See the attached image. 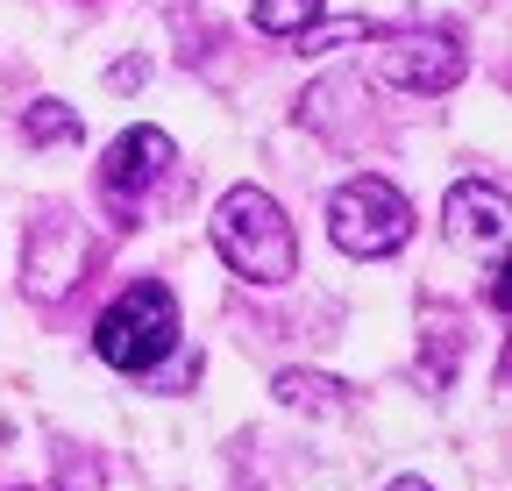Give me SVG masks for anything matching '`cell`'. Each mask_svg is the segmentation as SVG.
I'll use <instances>...</instances> for the list:
<instances>
[{"label": "cell", "mask_w": 512, "mask_h": 491, "mask_svg": "<svg viewBox=\"0 0 512 491\" xmlns=\"http://www.w3.org/2000/svg\"><path fill=\"white\" fill-rule=\"evenodd\" d=\"M320 8H328V0H256L249 22L264 29V36H299V29L320 22Z\"/></svg>", "instance_id": "obj_10"}, {"label": "cell", "mask_w": 512, "mask_h": 491, "mask_svg": "<svg viewBox=\"0 0 512 491\" xmlns=\"http://www.w3.org/2000/svg\"><path fill=\"white\" fill-rule=\"evenodd\" d=\"M22 491H29V484H22Z\"/></svg>", "instance_id": "obj_15"}, {"label": "cell", "mask_w": 512, "mask_h": 491, "mask_svg": "<svg viewBox=\"0 0 512 491\" xmlns=\"http://www.w3.org/2000/svg\"><path fill=\"white\" fill-rule=\"evenodd\" d=\"M271 399H278L285 413H313V420H335V413L356 406L342 378H320V371H278V378H271Z\"/></svg>", "instance_id": "obj_8"}, {"label": "cell", "mask_w": 512, "mask_h": 491, "mask_svg": "<svg viewBox=\"0 0 512 491\" xmlns=\"http://www.w3.org/2000/svg\"><path fill=\"white\" fill-rule=\"evenodd\" d=\"M505 221H512V207H505V186H491V178H456V186H448V200H441V228H448V242H456V250L498 257Z\"/></svg>", "instance_id": "obj_7"}, {"label": "cell", "mask_w": 512, "mask_h": 491, "mask_svg": "<svg viewBox=\"0 0 512 491\" xmlns=\"http://www.w3.org/2000/svg\"><path fill=\"white\" fill-rule=\"evenodd\" d=\"M86 136V114L64 107V100H29L22 107V143L29 150H57V143H79Z\"/></svg>", "instance_id": "obj_9"}, {"label": "cell", "mask_w": 512, "mask_h": 491, "mask_svg": "<svg viewBox=\"0 0 512 491\" xmlns=\"http://www.w3.org/2000/svg\"><path fill=\"white\" fill-rule=\"evenodd\" d=\"M384 491H434V484H427V477H392Z\"/></svg>", "instance_id": "obj_13"}, {"label": "cell", "mask_w": 512, "mask_h": 491, "mask_svg": "<svg viewBox=\"0 0 512 491\" xmlns=\"http://www.w3.org/2000/svg\"><path fill=\"white\" fill-rule=\"evenodd\" d=\"M143 79H150V72H143V57H121V65L107 72V86H114V93H128V86H143Z\"/></svg>", "instance_id": "obj_12"}, {"label": "cell", "mask_w": 512, "mask_h": 491, "mask_svg": "<svg viewBox=\"0 0 512 491\" xmlns=\"http://www.w3.org/2000/svg\"><path fill=\"white\" fill-rule=\"evenodd\" d=\"M178 349V299L171 285L157 278H136L107 314L93 321V356L107 363V371H128V378H143L157 371V363Z\"/></svg>", "instance_id": "obj_2"}, {"label": "cell", "mask_w": 512, "mask_h": 491, "mask_svg": "<svg viewBox=\"0 0 512 491\" xmlns=\"http://www.w3.org/2000/svg\"><path fill=\"white\" fill-rule=\"evenodd\" d=\"M79 264H86V235H79V221L72 214H36L29 221V235H22V285L36 292V299H64L79 285Z\"/></svg>", "instance_id": "obj_6"}, {"label": "cell", "mask_w": 512, "mask_h": 491, "mask_svg": "<svg viewBox=\"0 0 512 491\" xmlns=\"http://www.w3.org/2000/svg\"><path fill=\"white\" fill-rule=\"evenodd\" d=\"M0 442H8V420H0Z\"/></svg>", "instance_id": "obj_14"}, {"label": "cell", "mask_w": 512, "mask_h": 491, "mask_svg": "<svg viewBox=\"0 0 512 491\" xmlns=\"http://www.w3.org/2000/svg\"><path fill=\"white\" fill-rule=\"evenodd\" d=\"M178 164V143L157 129V121H136V129H121L100 157V200L121 214V221H136V200L164 186V171Z\"/></svg>", "instance_id": "obj_4"}, {"label": "cell", "mask_w": 512, "mask_h": 491, "mask_svg": "<svg viewBox=\"0 0 512 491\" xmlns=\"http://www.w3.org/2000/svg\"><path fill=\"white\" fill-rule=\"evenodd\" d=\"M328 235H335L342 257H363V264L399 257L406 242H413V207H406V193L392 186V178L363 171V178H349V186H335V200H328Z\"/></svg>", "instance_id": "obj_3"}, {"label": "cell", "mask_w": 512, "mask_h": 491, "mask_svg": "<svg viewBox=\"0 0 512 491\" xmlns=\"http://www.w3.org/2000/svg\"><path fill=\"white\" fill-rule=\"evenodd\" d=\"M384 43V79L406 86V93H456L470 79V50L441 29H413V36H377Z\"/></svg>", "instance_id": "obj_5"}, {"label": "cell", "mask_w": 512, "mask_h": 491, "mask_svg": "<svg viewBox=\"0 0 512 491\" xmlns=\"http://www.w3.org/2000/svg\"><path fill=\"white\" fill-rule=\"evenodd\" d=\"M214 250L235 278L249 285H285L299 278V235L285 221V207L264 186H228L214 207Z\"/></svg>", "instance_id": "obj_1"}, {"label": "cell", "mask_w": 512, "mask_h": 491, "mask_svg": "<svg viewBox=\"0 0 512 491\" xmlns=\"http://www.w3.org/2000/svg\"><path fill=\"white\" fill-rule=\"evenodd\" d=\"M384 29L377 22H335V29H299L306 50H335V43H377Z\"/></svg>", "instance_id": "obj_11"}]
</instances>
